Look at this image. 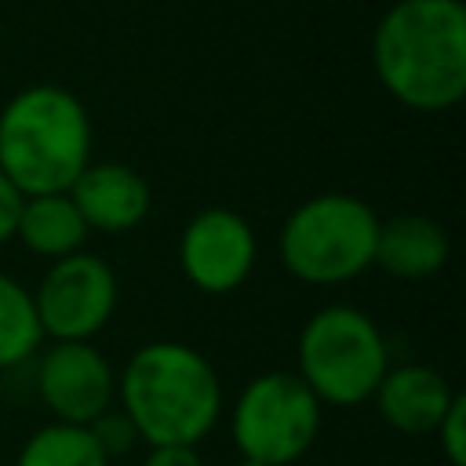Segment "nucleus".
Here are the masks:
<instances>
[{
  "mask_svg": "<svg viewBox=\"0 0 466 466\" xmlns=\"http://www.w3.org/2000/svg\"><path fill=\"white\" fill-rule=\"evenodd\" d=\"M390 368V346L379 324L350 306L331 302L309 313L299 331L295 375L309 386L320 408H360Z\"/></svg>",
  "mask_w": 466,
  "mask_h": 466,
  "instance_id": "obj_5",
  "label": "nucleus"
},
{
  "mask_svg": "<svg viewBox=\"0 0 466 466\" xmlns=\"http://www.w3.org/2000/svg\"><path fill=\"white\" fill-rule=\"evenodd\" d=\"M142 466H204V459L189 444H160V448H149Z\"/></svg>",
  "mask_w": 466,
  "mask_h": 466,
  "instance_id": "obj_19",
  "label": "nucleus"
},
{
  "mask_svg": "<svg viewBox=\"0 0 466 466\" xmlns=\"http://www.w3.org/2000/svg\"><path fill=\"white\" fill-rule=\"evenodd\" d=\"M237 466H262V462H255V459H237Z\"/></svg>",
  "mask_w": 466,
  "mask_h": 466,
  "instance_id": "obj_20",
  "label": "nucleus"
},
{
  "mask_svg": "<svg viewBox=\"0 0 466 466\" xmlns=\"http://www.w3.org/2000/svg\"><path fill=\"white\" fill-rule=\"evenodd\" d=\"M22 193L11 186V178L0 171V248L7 240H15V226H18V211H22Z\"/></svg>",
  "mask_w": 466,
  "mask_h": 466,
  "instance_id": "obj_18",
  "label": "nucleus"
},
{
  "mask_svg": "<svg viewBox=\"0 0 466 466\" xmlns=\"http://www.w3.org/2000/svg\"><path fill=\"white\" fill-rule=\"evenodd\" d=\"M379 215L353 193H317L291 208L277 233L280 266L313 288L357 280L375 262Z\"/></svg>",
  "mask_w": 466,
  "mask_h": 466,
  "instance_id": "obj_4",
  "label": "nucleus"
},
{
  "mask_svg": "<svg viewBox=\"0 0 466 466\" xmlns=\"http://www.w3.org/2000/svg\"><path fill=\"white\" fill-rule=\"evenodd\" d=\"M120 284L102 255L73 251L55 258L33 288V306L44 339L51 342H91L116 313Z\"/></svg>",
  "mask_w": 466,
  "mask_h": 466,
  "instance_id": "obj_7",
  "label": "nucleus"
},
{
  "mask_svg": "<svg viewBox=\"0 0 466 466\" xmlns=\"http://www.w3.org/2000/svg\"><path fill=\"white\" fill-rule=\"evenodd\" d=\"M15 466H109V459L102 455L87 426L47 422L18 448Z\"/></svg>",
  "mask_w": 466,
  "mask_h": 466,
  "instance_id": "obj_15",
  "label": "nucleus"
},
{
  "mask_svg": "<svg viewBox=\"0 0 466 466\" xmlns=\"http://www.w3.org/2000/svg\"><path fill=\"white\" fill-rule=\"evenodd\" d=\"M15 240L25 251L55 262V258H66L73 251H84L87 226H84L80 211L73 208L69 193H36V197L22 200Z\"/></svg>",
  "mask_w": 466,
  "mask_h": 466,
  "instance_id": "obj_13",
  "label": "nucleus"
},
{
  "mask_svg": "<svg viewBox=\"0 0 466 466\" xmlns=\"http://www.w3.org/2000/svg\"><path fill=\"white\" fill-rule=\"evenodd\" d=\"M320 400L295 371H262L237 393L229 433L240 459L291 466L320 437Z\"/></svg>",
  "mask_w": 466,
  "mask_h": 466,
  "instance_id": "obj_6",
  "label": "nucleus"
},
{
  "mask_svg": "<svg viewBox=\"0 0 466 466\" xmlns=\"http://www.w3.org/2000/svg\"><path fill=\"white\" fill-rule=\"evenodd\" d=\"M33 386L51 422L87 426L116 404V371L95 342H51L36 350Z\"/></svg>",
  "mask_w": 466,
  "mask_h": 466,
  "instance_id": "obj_8",
  "label": "nucleus"
},
{
  "mask_svg": "<svg viewBox=\"0 0 466 466\" xmlns=\"http://www.w3.org/2000/svg\"><path fill=\"white\" fill-rule=\"evenodd\" d=\"M451 240L437 218L426 215H393L379 218L375 262L382 273L397 280H426L448 266Z\"/></svg>",
  "mask_w": 466,
  "mask_h": 466,
  "instance_id": "obj_12",
  "label": "nucleus"
},
{
  "mask_svg": "<svg viewBox=\"0 0 466 466\" xmlns=\"http://www.w3.org/2000/svg\"><path fill=\"white\" fill-rule=\"evenodd\" d=\"M116 408L149 448H197L222 415V379L197 346L157 339L138 346L116 375Z\"/></svg>",
  "mask_w": 466,
  "mask_h": 466,
  "instance_id": "obj_2",
  "label": "nucleus"
},
{
  "mask_svg": "<svg viewBox=\"0 0 466 466\" xmlns=\"http://www.w3.org/2000/svg\"><path fill=\"white\" fill-rule=\"evenodd\" d=\"M455 393L459 390H451V382L430 364H390L371 393V404L390 430L404 437H426L437 430Z\"/></svg>",
  "mask_w": 466,
  "mask_h": 466,
  "instance_id": "obj_11",
  "label": "nucleus"
},
{
  "mask_svg": "<svg viewBox=\"0 0 466 466\" xmlns=\"http://www.w3.org/2000/svg\"><path fill=\"white\" fill-rule=\"evenodd\" d=\"M433 433H437V444H441L448 466H466V397L462 393H455V400L448 404V411Z\"/></svg>",
  "mask_w": 466,
  "mask_h": 466,
  "instance_id": "obj_17",
  "label": "nucleus"
},
{
  "mask_svg": "<svg viewBox=\"0 0 466 466\" xmlns=\"http://www.w3.org/2000/svg\"><path fill=\"white\" fill-rule=\"evenodd\" d=\"M371 66L390 98L415 113H444L466 95L462 0H397L375 25Z\"/></svg>",
  "mask_w": 466,
  "mask_h": 466,
  "instance_id": "obj_1",
  "label": "nucleus"
},
{
  "mask_svg": "<svg viewBox=\"0 0 466 466\" xmlns=\"http://www.w3.org/2000/svg\"><path fill=\"white\" fill-rule=\"evenodd\" d=\"M91 164L87 106L58 84H33L0 109V171L22 197L66 193Z\"/></svg>",
  "mask_w": 466,
  "mask_h": 466,
  "instance_id": "obj_3",
  "label": "nucleus"
},
{
  "mask_svg": "<svg viewBox=\"0 0 466 466\" xmlns=\"http://www.w3.org/2000/svg\"><path fill=\"white\" fill-rule=\"evenodd\" d=\"M66 193L80 211L87 233H109V237H120L142 226L153 204L149 182L131 164H120V160L87 164Z\"/></svg>",
  "mask_w": 466,
  "mask_h": 466,
  "instance_id": "obj_10",
  "label": "nucleus"
},
{
  "mask_svg": "<svg viewBox=\"0 0 466 466\" xmlns=\"http://www.w3.org/2000/svg\"><path fill=\"white\" fill-rule=\"evenodd\" d=\"M87 433L95 437V444L102 448L106 459H113V455H127V451L138 444V430H135V422H131L116 404L106 408L98 419H91V422H87Z\"/></svg>",
  "mask_w": 466,
  "mask_h": 466,
  "instance_id": "obj_16",
  "label": "nucleus"
},
{
  "mask_svg": "<svg viewBox=\"0 0 466 466\" xmlns=\"http://www.w3.org/2000/svg\"><path fill=\"white\" fill-rule=\"evenodd\" d=\"M40 342H44V331L36 320L33 291L0 269V371L36 357Z\"/></svg>",
  "mask_w": 466,
  "mask_h": 466,
  "instance_id": "obj_14",
  "label": "nucleus"
},
{
  "mask_svg": "<svg viewBox=\"0 0 466 466\" xmlns=\"http://www.w3.org/2000/svg\"><path fill=\"white\" fill-rule=\"evenodd\" d=\"M258 258L255 229L233 208H204L178 233L182 277L204 295L237 291Z\"/></svg>",
  "mask_w": 466,
  "mask_h": 466,
  "instance_id": "obj_9",
  "label": "nucleus"
}]
</instances>
